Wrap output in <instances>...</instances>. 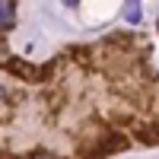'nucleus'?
Here are the masks:
<instances>
[{"label":"nucleus","mask_w":159,"mask_h":159,"mask_svg":"<svg viewBox=\"0 0 159 159\" xmlns=\"http://www.w3.org/2000/svg\"><path fill=\"white\" fill-rule=\"evenodd\" d=\"M16 22V10H13V0H0V29H10Z\"/></svg>","instance_id":"1"},{"label":"nucleus","mask_w":159,"mask_h":159,"mask_svg":"<svg viewBox=\"0 0 159 159\" xmlns=\"http://www.w3.org/2000/svg\"><path fill=\"white\" fill-rule=\"evenodd\" d=\"M124 19H127L130 25H137V22L143 19V13H140V0H127V3H124Z\"/></svg>","instance_id":"2"},{"label":"nucleus","mask_w":159,"mask_h":159,"mask_svg":"<svg viewBox=\"0 0 159 159\" xmlns=\"http://www.w3.org/2000/svg\"><path fill=\"white\" fill-rule=\"evenodd\" d=\"M80 3V0H64V7H76Z\"/></svg>","instance_id":"3"},{"label":"nucleus","mask_w":159,"mask_h":159,"mask_svg":"<svg viewBox=\"0 0 159 159\" xmlns=\"http://www.w3.org/2000/svg\"><path fill=\"white\" fill-rule=\"evenodd\" d=\"M0 96H3V89H0Z\"/></svg>","instance_id":"4"}]
</instances>
